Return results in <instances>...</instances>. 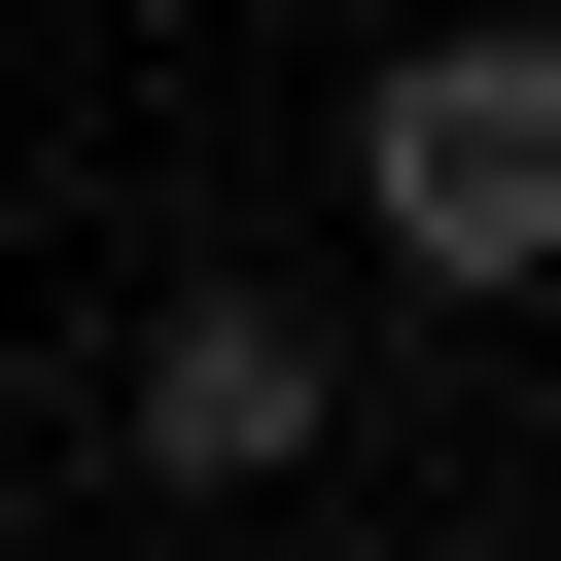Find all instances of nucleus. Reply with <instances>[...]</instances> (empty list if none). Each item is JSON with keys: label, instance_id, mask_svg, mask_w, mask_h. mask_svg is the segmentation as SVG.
<instances>
[{"label": "nucleus", "instance_id": "2", "mask_svg": "<svg viewBox=\"0 0 561 561\" xmlns=\"http://www.w3.org/2000/svg\"><path fill=\"white\" fill-rule=\"evenodd\" d=\"M105 421H140V491H316V421H351V316H316V280H175Z\"/></svg>", "mask_w": 561, "mask_h": 561}, {"label": "nucleus", "instance_id": "1", "mask_svg": "<svg viewBox=\"0 0 561 561\" xmlns=\"http://www.w3.org/2000/svg\"><path fill=\"white\" fill-rule=\"evenodd\" d=\"M351 245L386 280H561V35H386L351 70Z\"/></svg>", "mask_w": 561, "mask_h": 561}]
</instances>
